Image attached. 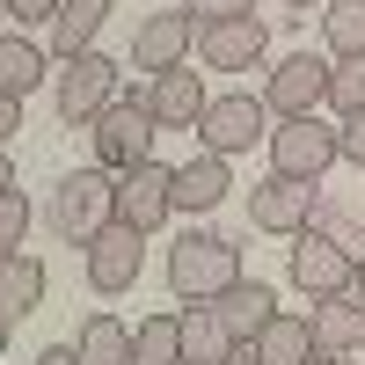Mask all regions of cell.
<instances>
[{
    "label": "cell",
    "mask_w": 365,
    "mask_h": 365,
    "mask_svg": "<svg viewBox=\"0 0 365 365\" xmlns=\"http://www.w3.org/2000/svg\"><path fill=\"white\" fill-rule=\"evenodd\" d=\"M234 278H249L241 270V249L227 234H182L168 249V292L190 299V307H205V299H220Z\"/></svg>",
    "instance_id": "cell-1"
},
{
    "label": "cell",
    "mask_w": 365,
    "mask_h": 365,
    "mask_svg": "<svg viewBox=\"0 0 365 365\" xmlns=\"http://www.w3.org/2000/svg\"><path fill=\"white\" fill-rule=\"evenodd\" d=\"M117 58H103V51H81V58H51V103H58V117L66 125H96V117L125 96L117 88Z\"/></svg>",
    "instance_id": "cell-2"
},
{
    "label": "cell",
    "mask_w": 365,
    "mask_h": 365,
    "mask_svg": "<svg viewBox=\"0 0 365 365\" xmlns=\"http://www.w3.org/2000/svg\"><path fill=\"white\" fill-rule=\"evenodd\" d=\"M154 110H146V96H117L96 125H88V139H96V168H110V175H125V168H139V161H154Z\"/></svg>",
    "instance_id": "cell-3"
},
{
    "label": "cell",
    "mask_w": 365,
    "mask_h": 365,
    "mask_svg": "<svg viewBox=\"0 0 365 365\" xmlns=\"http://www.w3.org/2000/svg\"><path fill=\"white\" fill-rule=\"evenodd\" d=\"M110 220H117V175L110 168H73L51 190V227L66 241H96Z\"/></svg>",
    "instance_id": "cell-4"
},
{
    "label": "cell",
    "mask_w": 365,
    "mask_h": 365,
    "mask_svg": "<svg viewBox=\"0 0 365 365\" xmlns=\"http://www.w3.org/2000/svg\"><path fill=\"white\" fill-rule=\"evenodd\" d=\"M270 125L278 117L263 110V96H249V88H234V96H212L205 103V117H197V146L205 154H249V146H263L270 139Z\"/></svg>",
    "instance_id": "cell-5"
},
{
    "label": "cell",
    "mask_w": 365,
    "mask_h": 365,
    "mask_svg": "<svg viewBox=\"0 0 365 365\" xmlns=\"http://www.w3.org/2000/svg\"><path fill=\"white\" fill-rule=\"evenodd\" d=\"M263 146H270V175H299V182H322L344 161L336 125H322V117H285V125H270Z\"/></svg>",
    "instance_id": "cell-6"
},
{
    "label": "cell",
    "mask_w": 365,
    "mask_h": 365,
    "mask_svg": "<svg viewBox=\"0 0 365 365\" xmlns=\"http://www.w3.org/2000/svg\"><path fill=\"white\" fill-rule=\"evenodd\" d=\"M314 205H322V182H299V175H263L249 182V227L256 234H307L314 227Z\"/></svg>",
    "instance_id": "cell-7"
},
{
    "label": "cell",
    "mask_w": 365,
    "mask_h": 365,
    "mask_svg": "<svg viewBox=\"0 0 365 365\" xmlns=\"http://www.w3.org/2000/svg\"><path fill=\"white\" fill-rule=\"evenodd\" d=\"M81 263H88V285L103 299H117V292H132L139 270H146V234L125 227V220H110L96 241H81Z\"/></svg>",
    "instance_id": "cell-8"
},
{
    "label": "cell",
    "mask_w": 365,
    "mask_h": 365,
    "mask_svg": "<svg viewBox=\"0 0 365 365\" xmlns=\"http://www.w3.org/2000/svg\"><path fill=\"white\" fill-rule=\"evenodd\" d=\"M329 103V58H314V51H292V58H278L270 66V81H263V110L278 117H314Z\"/></svg>",
    "instance_id": "cell-9"
},
{
    "label": "cell",
    "mask_w": 365,
    "mask_h": 365,
    "mask_svg": "<svg viewBox=\"0 0 365 365\" xmlns=\"http://www.w3.org/2000/svg\"><path fill=\"white\" fill-rule=\"evenodd\" d=\"M292 285L307 292V299H336V292L358 285V256L307 227V234H292Z\"/></svg>",
    "instance_id": "cell-10"
},
{
    "label": "cell",
    "mask_w": 365,
    "mask_h": 365,
    "mask_svg": "<svg viewBox=\"0 0 365 365\" xmlns=\"http://www.w3.org/2000/svg\"><path fill=\"white\" fill-rule=\"evenodd\" d=\"M168 212H175V168L168 161H139L117 175V220L125 227L154 234V227H168Z\"/></svg>",
    "instance_id": "cell-11"
},
{
    "label": "cell",
    "mask_w": 365,
    "mask_h": 365,
    "mask_svg": "<svg viewBox=\"0 0 365 365\" xmlns=\"http://www.w3.org/2000/svg\"><path fill=\"white\" fill-rule=\"evenodd\" d=\"M270 51V29L263 15H241V22H197V58L212 73H256Z\"/></svg>",
    "instance_id": "cell-12"
},
{
    "label": "cell",
    "mask_w": 365,
    "mask_h": 365,
    "mask_svg": "<svg viewBox=\"0 0 365 365\" xmlns=\"http://www.w3.org/2000/svg\"><path fill=\"white\" fill-rule=\"evenodd\" d=\"M307 336H314V358H358L365 351V299H358V285L336 292V299H314Z\"/></svg>",
    "instance_id": "cell-13"
},
{
    "label": "cell",
    "mask_w": 365,
    "mask_h": 365,
    "mask_svg": "<svg viewBox=\"0 0 365 365\" xmlns=\"http://www.w3.org/2000/svg\"><path fill=\"white\" fill-rule=\"evenodd\" d=\"M132 66L154 81V73H175V66H190V15H139L132 29Z\"/></svg>",
    "instance_id": "cell-14"
},
{
    "label": "cell",
    "mask_w": 365,
    "mask_h": 365,
    "mask_svg": "<svg viewBox=\"0 0 365 365\" xmlns=\"http://www.w3.org/2000/svg\"><path fill=\"white\" fill-rule=\"evenodd\" d=\"M205 81L190 66H175V73H154L146 81V110H154V125L161 132H197V117H205Z\"/></svg>",
    "instance_id": "cell-15"
},
{
    "label": "cell",
    "mask_w": 365,
    "mask_h": 365,
    "mask_svg": "<svg viewBox=\"0 0 365 365\" xmlns=\"http://www.w3.org/2000/svg\"><path fill=\"white\" fill-rule=\"evenodd\" d=\"M212 314L227 322V336H234V344H256L263 329H270V314H278V292H270L263 278H234L220 299H212Z\"/></svg>",
    "instance_id": "cell-16"
},
{
    "label": "cell",
    "mask_w": 365,
    "mask_h": 365,
    "mask_svg": "<svg viewBox=\"0 0 365 365\" xmlns=\"http://www.w3.org/2000/svg\"><path fill=\"white\" fill-rule=\"evenodd\" d=\"M227 190H234V161L227 154H197L175 168V212H212V205H227Z\"/></svg>",
    "instance_id": "cell-17"
},
{
    "label": "cell",
    "mask_w": 365,
    "mask_h": 365,
    "mask_svg": "<svg viewBox=\"0 0 365 365\" xmlns=\"http://www.w3.org/2000/svg\"><path fill=\"white\" fill-rule=\"evenodd\" d=\"M44 81H51V51L0 29V96H8V103H22V96H37Z\"/></svg>",
    "instance_id": "cell-18"
},
{
    "label": "cell",
    "mask_w": 365,
    "mask_h": 365,
    "mask_svg": "<svg viewBox=\"0 0 365 365\" xmlns=\"http://www.w3.org/2000/svg\"><path fill=\"white\" fill-rule=\"evenodd\" d=\"M117 15V0H66L51 22V58H81V51H96L103 37V22Z\"/></svg>",
    "instance_id": "cell-19"
},
{
    "label": "cell",
    "mask_w": 365,
    "mask_h": 365,
    "mask_svg": "<svg viewBox=\"0 0 365 365\" xmlns=\"http://www.w3.org/2000/svg\"><path fill=\"white\" fill-rule=\"evenodd\" d=\"M175 322H182V365H234L241 344L227 336V322L212 314V299H205V307H182Z\"/></svg>",
    "instance_id": "cell-20"
},
{
    "label": "cell",
    "mask_w": 365,
    "mask_h": 365,
    "mask_svg": "<svg viewBox=\"0 0 365 365\" xmlns=\"http://www.w3.org/2000/svg\"><path fill=\"white\" fill-rule=\"evenodd\" d=\"M249 358L256 365H314V336H307V314H270V329L249 344Z\"/></svg>",
    "instance_id": "cell-21"
},
{
    "label": "cell",
    "mask_w": 365,
    "mask_h": 365,
    "mask_svg": "<svg viewBox=\"0 0 365 365\" xmlns=\"http://www.w3.org/2000/svg\"><path fill=\"white\" fill-rule=\"evenodd\" d=\"M73 365H132V329L117 314H88L73 336Z\"/></svg>",
    "instance_id": "cell-22"
},
{
    "label": "cell",
    "mask_w": 365,
    "mask_h": 365,
    "mask_svg": "<svg viewBox=\"0 0 365 365\" xmlns=\"http://www.w3.org/2000/svg\"><path fill=\"white\" fill-rule=\"evenodd\" d=\"M44 263L37 256H0V307H8L15 322L29 314V307H44Z\"/></svg>",
    "instance_id": "cell-23"
},
{
    "label": "cell",
    "mask_w": 365,
    "mask_h": 365,
    "mask_svg": "<svg viewBox=\"0 0 365 365\" xmlns=\"http://www.w3.org/2000/svg\"><path fill=\"white\" fill-rule=\"evenodd\" d=\"M329 58H365V0H322Z\"/></svg>",
    "instance_id": "cell-24"
},
{
    "label": "cell",
    "mask_w": 365,
    "mask_h": 365,
    "mask_svg": "<svg viewBox=\"0 0 365 365\" xmlns=\"http://www.w3.org/2000/svg\"><path fill=\"white\" fill-rule=\"evenodd\" d=\"M132 365H182V322L175 314H146L132 329Z\"/></svg>",
    "instance_id": "cell-25"
},
{
    "label": "cell",
    "mask_w": 365,
    "mask_h": 365,
    "mask_svg": "<svg viewBox=\"0 0 365 365\" xmlns=\"http://www.w3.org/2000/svg\"><path fill=\"white\" fill-rule=\"evenodd\" d=\"M329 110L336 117L365 110V58H329Z\"/></svg>",
    "instance_id": "cell-26"
},
{
    "label": "cell",
    "mask_w": 365,
    "mask_h": 365,
    "mask_svg": "<svg viewBox=\"0 0 365 365\" xmlns=\"http://www.w3.org/2000/svg\"><path fill=\"white\" fill-rule=\"evenodd\" d=\"M22 234H29V197L8 190L0 197V256H22Z\"/></svg>",
    "instance_id": "cell-27"
},
{
    "label": "cell",
    "mask_w": 365,
    "mask_h": 365,
    "mask_svg": "<svg viewBox=\"0 0 365 365\" xmlns=\"http://www.w3.org/2000/svg\"><path fill=\"white\" fill-rule=\"evenodd\" d=\"M182 15H197V22H241V15H256V0H182Z\"/></svg>",
    "instance_id": "cell-28"
},
{
    "label": "cell",
    "mask_w": 365,
    "mask_h": 365,
    "mask_svg": "<svg viewBox=\"0 0 365 365\" xmlns=\"http://www.w3.org/2000/svg\"><path fill=\"white\" fill-rule=\"evenodd\" d=\"M336 146H344V161H351V168H365V110H351L344 125H336Z\"/></svg>",
    "instance_id": "cell-29"
},
{
    "label": "cell",
    "mask_w": 365,
    "mask_h": 365,
    "mask_svg": "<svg viewBox=\"0 0 365 365\" xmlns=\"http://www.w3.org/2000/svg\"><path fill=\"white\" fill-rule=\"evenodd\" d=\"M58 8L66 0H8V22L22 29V22H58Z\"/></svg>",
    "instance_id": "cell-30"
},
{
    "label": "cell",
    "mask_w": 365,
    "mask_h": 365,
    "mask_svg": "<svg viewBox=\"0 0 365 365\" xmlns=\"http://www.w3.org/2000/svg\"><path fill=\"white\" fill-rule=\"evenodd\" d=\"M15 132H22V103H8V96H0V146H8Z\"/></svg>",
    "instance_id": "cell-31"
},
{
    "label": "cell",
    "mask_w": 365,
    "mask_h": 365,
    "mask_svg": "<svg viewBox=\"0 0 365 365\" xmlns=\"http://www.w3.org/2000/svg\"><path fill=\"white\" fill-rule=\"evenodd\" d=\"M29 365H73V344H44V351L29 358Z\"/></svg>",
    "instance_id": "cell-32"
},
{
    "label": "cell",
    "mask_w": 365,
    "mask_h": 365,
    "mask_svg": "<svg viewBox=\"0 0 365 365\" xmlns=\"http://www.w3.org/2000/svg\"><path fill=\"white\" fill-rule=\"evenodd\" d=\"M8 344H15V314L0 307V358H8Z\"/></svg>",
    "instance_id": "cell-33"
},
{
    "label": "cell",
    "mask_w": 365,
    "mask_h": 365,
    "mask_svg": "<svg viewBox=\"0 0 365 365\" xmlns=\"http://www.w3.org/2000/svg\"><path fill=\"white\" fill-rule=\"evenodd\" d=\"M15 190V168H8V154H0V197H8Z\"/></svg>",
    "instance_id": "cell-34"
},
{
    "label": "cell",
    "mask_w": 365,
    "mask_h": 365,
    "mask_svg": "<svg viewBox=\"0 0 365 365\" xmlns=\"http://www.w3.org/2000/svg\"><path fill=\"white\" fill-rule=\"evenodd\" d=\"M358 299H365V256H358Z\"/></svg>",
    "instance_id": "cell-35"
},
{
    "label": "cell",
    "mask_w": 365,
    "mask_h": 365,
    "mask_svg": "<svg viewBox=\"0 0 365 365\" xmlns=\"http://www.w3.org/2000/svg\"><path fill=\"white\" fill-rule=\"evenodd\" d=\"M285 8H322V0H285Z\"/></svg>",
    "instance_id": "cell-36"
},
{
    "label": "cell",
    "mask_w": 365,
    "mask_h": 365,
    "mask_svg": "<svg viewBox=\"0 0 365 365\" xmlns=\"http://www.w3.org/2000/svg\"><path fill=\"white\" fill-rule=\"evenodd\" d=\"M314 365H351V358H314Z\"/></svg>",
    "instance_id": "cell-37"
},
{
    "label": "cell",
    "mask_w": 365,
    "mask_h": 365,
    "mask_svg": "<svg viewBox=\"0 0 365 365\" xmlns=\"http://www.w3.org/2000/svg\"><path fill=\"white\" fill-rule=\"evenodd\" d=\"M0 22H8V0H0Z\"/></svg>",
    "instance_id": "cell-38"
}]
</instances>
